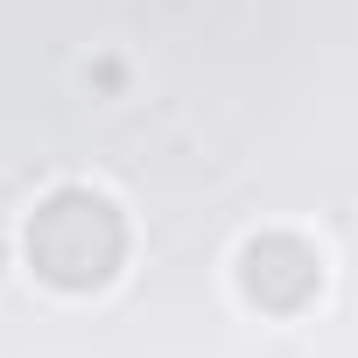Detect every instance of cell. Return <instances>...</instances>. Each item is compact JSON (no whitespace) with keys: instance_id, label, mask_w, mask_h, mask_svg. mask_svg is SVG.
<instances>
[{"instance_id":"cell-1","label":"cell","mask_w":358,"mask_h":358,"mask_svg":"<svg viewBox=\"0 0 358 358\" xmlns=\"http://www.w3.org/2000/svg\"><path fill=\"white\" fill-rule=\"evenodd\" d=\"M22 246H29V267H36L50 288L92 295V288H106V281L120 274V260H127V225H120V211H113L99 190H50V197L36 204Z\"/></svg>"},{"instance_id":"cell-2","label":"cell","mask_w":358,"mask_h":358,"mask_svg":"<svg viewBox=\"0 0 358 358\" xmlns=\"http://www.w3.org/2000/svg\"><path fill=\"white\" fill-rule=\"evenodd\" d=\"M239 288H246L253 309L295 316V309H309V295L323 288V260H316V246L295 239V232H260V239L239 246Z\"/></svg>"}]
</instances>
